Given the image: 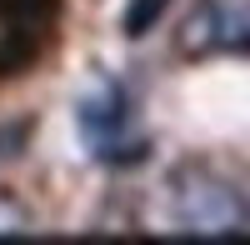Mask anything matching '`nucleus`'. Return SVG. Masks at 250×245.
<instances>
[{"label":"nucleus","instance_id":"3","mask_svg":"<svg viewBox=\"0 0 250 245\" xmlns=\"http://www.w3.org/2000/svg\"><path fill=\"white\" fill-rule=\"evenodd\" d=\"M65 0H0V80L35 70L50 55Z\"/></svg>","mask_w":250,"mask_h":245},{"label":"nucleus","instance_id":"6","mask_svg":"<svg viewBox=\"0 0 250 245\" xmlns=\"http://www.w3.org/2000/svg\"><path fill=\"white\" fill-rule=\"evenodd\" d=\"M165 5H170V0H135L130 15H125V35H145V30H150V20H160Z\"/></svg>","mask_w":250,"mask_h":245},{"label":"nucleus","instance_id":"4","mask_svg":"<svg viewBox=\"0 0 250 245\" xmlns=\"http://www.w3.org/2000/svg\"><path fill=\"white\" fill-rule=\"evenodd\" d=\"M180 60L250 55V0H195L175 25Z\"/></svg>","mask_w":250,"mask_h":245},{"label":"nucleus","instance_id":"5","mask_svg":"<svg viewBox=\"0 0 250 245\" xmlns=\"http://www.w3.org/2000/svg\"><path fill=\"white\" fill-rule=\"evenodd\" d=\"M0 235H30V210L0 190Z\"/></svg>","mask_w":250,"mask_h":245},{"label":"nucleus","instance_id":"1","mask_svg":"<svg viewBox=\"0 0 250 245\" xmlns=\"http://www.w3.org/2000/svg\"><path fill=\"white\" fill-rule=\"evenodd\" d=\"M165 225L175 235H250V190L215 160H185L165 175Z\"/></svg>","mask_w":250,"mask_h":245},{"label":"nucleus","instance_id":"2","mask_svg":"<svg viewBox=\"0 0 250 245\" xmlns=\"http://www.w3.org/2000/svg\"><path fill=\"white\" fill-rule=\"evenodd\" d=\"M70 120H75L85 155L100 160V165H140L145 150H150V135L140 125V110L125 90V80H115L105 70L85 75V85L70 100Z\"/></svg>","mask_w":250,"mask_h":245}]
</instances>
